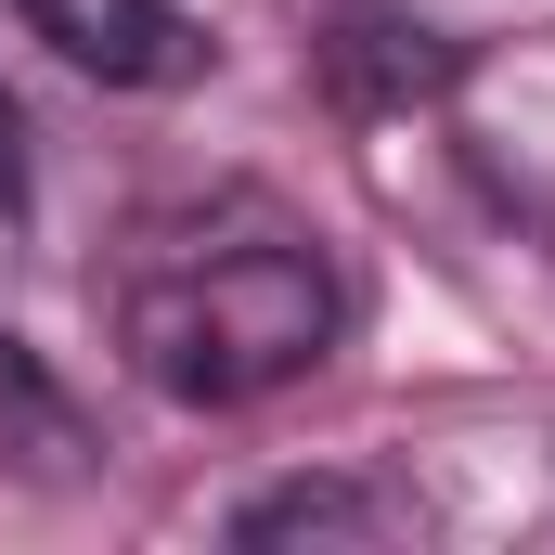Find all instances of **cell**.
I'll return each mask as SVG.
<instances>
[{
	"mask_svg": "<svg viewBox=\"0 0 555 555\" xmlns=\"http://www.w3.org/2000/svg\"><path fill=\"white\" fill-rule=\"evenodd\" d=\"M26 26L104 91H181L207 65V26L181 0H26Z\"/></svg>",
	"mask_w": 555,
	"mask_h": 555,
	"instance_id": "cell-2",
	"label": "cell"
},
{
	"mask_svg": "<svg viewBox=\"0 0 555 555\" xmlns=\"http://www.w3.org/2000/svg\"><path fill=\"white\" fill-rule=\"evenodd\" d=\"M323 349H336V272L310 233H284L259 207L246 233H155V259L130 272V362L194 414L272 401Z\"/></svg>",
	"mask_w": 555,
	"mask_h": 555,
	"instance_id": "cell-1",
	"label": "cell"
},
{
	"mask_svg": "<svg viewBox=\"0 0 555 555\" xmlns=\"http://www.w3.org/2000/svg\"><path fill=\"white\" fill-rule=\"evenodd\" d=\"M233 543H388V504H362L336 478H297V491H259L233 517Z\"/></svg>",
	"mask_w": 555,
	"mask_h": 555,
	"instance_id": "cell-3",
	"label": "cell"
},
{
	"mask_svg": "<svg viewBox=\"0 0 555 555\" xmlns=\"http://www.w3.org/2000/svg\"><path fill=\"white\" fill-rule=\"evenodd\" d=\"M0 207H26V117H13V91H0Z\"/></svg>",
	"mask_w": 555,
	"mask_h": 555,
	"instance_id": "cell-5",
	"label": "cell"
},
{
	"mask_svg": "<svg viewBox=\"0 0 555 555\" xmlns=\"http://www.w3.org/2000/svg\"><path fill=\"white\" fill-rule=\"evenodd\" d=\"M0 452H26L39 478H65V465H78V414L52 401V375H39L13 336H0Z\"/></svg>",
	"mask_w": 555,
	"mask_h": 555,
	"instance_id": "cell-4",
	"label": "cell"
}]
</instances>
